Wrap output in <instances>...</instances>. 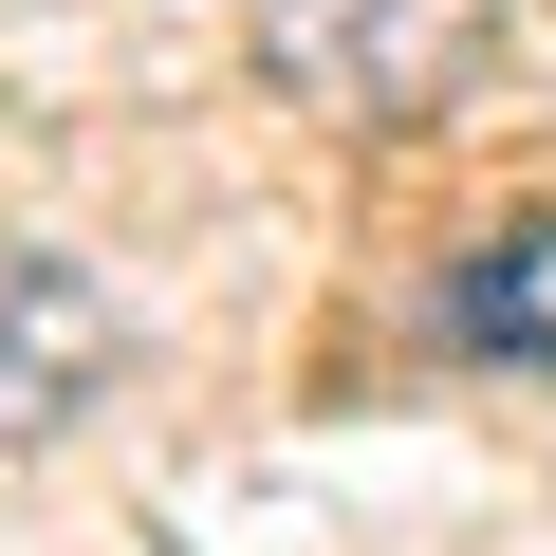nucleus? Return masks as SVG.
Segmentation results:
<instances>
[{"instance_id":"obj_2","label":"nucleus","mask_w":556,"mask_h":556,"mask_svg":"<svg viewBox=\"0 0 556 556\" xmlns=\"http://www.w3.org/2000/svg\"><path fill=\"white\" fill-rule=\"evenodd\" d=\"M427 334L482 353V371H556V204H519L501 241H464L427 278Z\"/></svg>"},{"instance_id":"obj_3","label":"nucleus","mask_w":556,"mask_h":556,"mask_svg":"<svg viewBox=\"0 0 556 556\" xmlns=\"http://www.w3.org/2000/svg\"><path fill=\"white\" fill-rule=\"evenodd\" d=\"M93 371H112V298H93L75 260H20V278H0V445L56 427Z\"/></svg>"},{"instance_id":"obj_1","label":"nucleus","mask_w":556,"mask_h":556,"mask_svg":"<svg viewBox=\"0 0 556 556\" xmlns=\"http://www.w3.org/2000/svg\"><path fill=\"white\" fill-rule=\"evenodd\" d=\"M501 0H260V56L298 75L316 112H427L464 56H482Z\"/></svg>"}]
</instances>
